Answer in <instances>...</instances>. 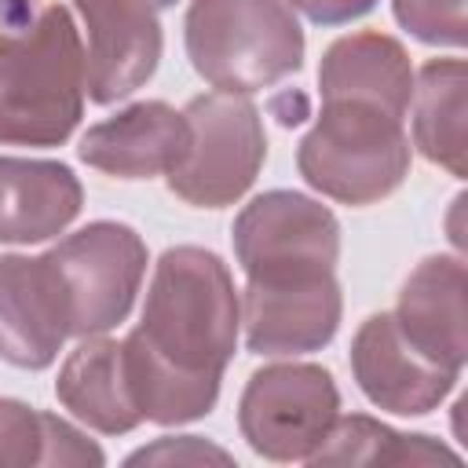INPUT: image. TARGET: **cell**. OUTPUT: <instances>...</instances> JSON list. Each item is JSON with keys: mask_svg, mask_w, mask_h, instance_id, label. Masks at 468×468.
<instances>
[{"mask_svg": "<svg viewBox=\"0 0 468 468\" xmlns=\"http://www.w3.org/2000/svg\"><path fill=\"white\" fill-rule=\"evenodd\" d=\"M238 333L241 296L227 263L201 245L165 249L150 274L143 318L121 340L143 420L168 428L208 417Z\"/></svg>", "mask_w": 468, "mask_h": 468, "instance_id": "6da1fadb", "label": "cell"}, {"mask_svg": "<svg viewBox=\"0 0 468 468\" xmlns=\"http://www.w3.org/2000/svg\"><path fill=\"white\" fill-rule=\"evenodd\" d=\"M183 44L216 91L252 95L303 66V29L289 0H190Z\"/></svg>", "mask_w": 468, "mask_h": 468, "instance_id": "7a4b0ae2", "label": "cell"}, {"mask_svg": "<svg viewBox=\"0 0 468 468\" xmlns=\"http://www.w3.org/2000/svg\"><path fill=\"white\" fill-rule=\"evenodd\" d=\"M84 44L62 4L0 66V146H62L84 117Z\"/></svg>", "mask_w": 468, "mask_h": 468, "instance_id": "3957f363", "label": "cell"}, {"mask_svg": "<svg viewBox=\"0 0 468 468\" xmlns=\"http://www.w3.org/2000/svg\"><path fill=\"white\" fill-rule=\"evenodd\" d=\"M296 168L311 190L340 205H377L410 176V135L402 117L358 102L322 99V110L296 146Z\"/></svg>", "mask_w": 468, "mask_h": 468, "instance_id": "277c9868", "label": "cell"}, {"mask_svg": "<svg viewBox=\"0 0 468 468\" xmlns=\"http://www.w3.org/2000/svg\"><path fill=\"white\" fill-rule=\"evenodd\" d=\"M245 289L289 292L336 278L340 219L300 190L256 194L230 227Z\"/></svg>", "mask_w": 468, "mask_h": 468, "instance_id": "5b68a950", "label": "cell"}, {"mask_svg": "<svg viewBox=\"0 0 468 468\" xmlns=\"http://www.w3.org/2000/svg\"><path fill=\"white\" fill-rule=\"evenodd\" d=\"M190 143L165 176L168 190L197 208L234 205L267 161V132L249 95L208 91L186 102Z\"/></svg>", "mask_w": 468, "mask_h": 468, "instance_id": "8992f818", "label": "cell"}, {"mask_svg": "<svg viewBox=\"0 0 468 468\" xmlns=\"http://www.w3.org/2000/svg\"><path fill=\"white\" fill-rule=\"evenodd\" d=\"M340 417V391L318 362H274L249 377L238 399V428L263 461H311Z\"/></svg>", "mask_w": 468, "mask_h": 468, "instance_id": "52a82bcc", "label": "cell"}, {"mask_svg": "<svg viewBox=\"0 0 468 468\" xmlns=\"http://www.w3.org/2000/svg\"><path fill=\"white\" fill-rule=\"evenodd\" d=\"M69 303V336H95L121 325L146 274V241L135 227L95 219L48 249Z\"/></svg>", "mask_w": 468, "mask_h": 468, "instance_id": "ba28073f", "label": "cell"}, {"mask_svg": "<svg viewBox=\"0 0 468 468\" xmlns=\"http://www.w3.org/2000/svg\"><path fill=\"white\" fill-rule=\"evenodd\" d=\"M351 377L358 391L388 413L424 417L446 402L461 373L420 355L399 329L391 311L369 314L351 340Z\"/></svg>", "mask_w": 468, "mask_h": 468, "instance_id": "9c48e42d", "label": "cell"}, {"mask_svg": "<svg viewBox=\"0 0 468 468\" xmlns=\"http://www.w3.org/2000/svg\"><path fill=\"white\" fill-rule=\"evenodd\" d=\"M84 22V91L110 106L143 88L161 62V22L143 0H73Z\"/></svg>", "mask_w": 468, "mask_h": 468, "instance_id": "30bf717a", "label": "cell"}, {"mask_svg": "<svg viewBox=\"0 0 468 468\" xmlns=\"http://www.w3.org/2000/svg\"><path fill=\"white\" fill-rule=\"evenodd\" d=\"M69 340V303L48 252L0 256V358L48 369Z\"/></svg>", "mask_w": 468, "mask_h": 468, "instance_id": "8fae6325", "label": "cell"}, {"mask_svg": "<svg viewBox=\"0 0 468 468\" xmlns=\"http://www.w3.org/2000/svg\"><path fill=\"white\" fill-rule=\"evenodd\" d=\"M186 143V117L161 99H143L91 124L80 135L77 157L88 168H99L117 179H154L176 168Z\"/></svg>", "mask_w": 468, "mask_h": 468, "instance_id": "7c38bea8", "label": "cell"}, {"mask_svg": "<svg viewBox=\"0 0 468 468\" xmlns=\"http://www.w3.org/2000/svg\"><path fill=\"white\" fill-rule=\"evenodd\" d=\"M468 271L461 256H424L399 289L395 322L402 336L439 366L464 369L468 362Z\"/></svg>", "mask_w": 468, "mask_h": 468, "instance_id": "4fadbf2b", "label": "cell"}, {"mask_svg": "<svg viewBox=\"0 0 468 468\" xmlns=\"http://www.w3.org/2000/svg\"><path fill=\"white\" fill-rule=\"evenodd\" d=\"M84 205V186L62 161L0 154V245H33L62 234Z\"/></svg>", "mask_w": 468, "mask_h": 468, "instance_id": "5bb4252c", "label": "cell"}, {"mask_svg": "<svg viewBox=\"0 0 468 468\" xmlns=\"http://www.w3.org/2000/svg\"><path fill=\"white\" fill-rule=\"evenodd\" d=\"M340 314H344V296L336 278L289 292H263V289L241 292V329H245V347L252 355L322 351L336 336Z\"/></svg>", "mask_w": 468, "mask_h": 468, "instance_id": "9a60e30c", "label": "cell"}, {"mask_svg": "<svg viewBox=\"0 0 468 468\" xmlns=\"http://www.w3.org/2000/svg\"><path fill=\"white\" fill-rule=\"evenodd\" d=\"M318 91L322 99H358L406 117L413 99V62L406 48L380 29L347 33L322 55Z\"/></svg>", "mask_w": 468, "mask_h": 468, "instance_id": "2e32d148", "label": "cell"}, {"mask_svg": "<svg viewBox=\"0 0 468 468\" xmlns=\"http://www.w3.org/2000/svg\"><path fill=\"white\" fill-rule=\"evenodd\" d=\"M55 395L80 424L99 435H128L143 424L124 373V344L106 333L80 336L58 369Z\"/></svg>", "mask_w": 468, "mask_h": 468, "instance_id": "e0dca14e", "label": "cell"}, {"mask_svg": "<svg viewBox=\"0 0 468 468\" xmlns=\"http://www.w3.org/2000/svg\"><path fill=\"white\" fill-rule=\"evenodd\" d=\"M413 146L453 179H464V113L468 69L464 58H428L413 73Z\"/></svg>", "mask_w": 468, "mask_h": 468, "instance_id": "ac0fdd59", "label": "cell"}, {"mask_svg": "<svg viewBox=\"0 0 468 468\" xmlns=\"http://www.w3.org/2000/svg\"><path fill=\"white\" fill-rule=\"evenodd\" d=\"M457 464L461 457L435 442L431 435H406L388 428L377 417L366 413H351V417H336L325 442L311 453L307 464L322 468V464Z\"/></svg>", "mask_w": 468, "mask_h": 468, "instance_id": "d6986e66", "label": "cell"}, {"mask_svg": "<svg viewBox=\"0 0 468 468\" xmlns=\"http://www.w3.org/2000/svg\"><path fill=\"white\" fill-rule=\"evenodd\" d=\"M4 464H106V453L69 420L0 399V468Z\"/></svg>", "mask_w": 468, "mask_h": 468, "instance_id": "ffe728a7", "label": "cell"}, {"mask_svg": "<svg viewBox=\"0 0 468 468\" xmlns=\"http://www.w3.org/2000/svg\"><path fill=\"white\" fill-rule=\"evenodd\" d=\"M395 22L424 44L435 48H464L468 22L464 0H391Z\"/></svg>", "mask_w": 468, "mask_h": 468, "instance_id": "44dd1931", "label": "cell"}, {"mask_svg": "<svg viewBox=\"0 0 468 468\" xmlns=\"http://www.w3.org/2000/svg\"><path fill=\"white\" fill-rule=\"evenodd\" d=\"M146 461H165V464H201V461H219V464H230L234 457L227 453V450H219V446H208L205 439H197V435H165V439H157L154 446H143V450H135L132 457H128V464H146Z\"/></svg>", "mask_w": 468, "mask_h": 468, "instance_id": "7402d4cb", "label": "cell"}, {"mask_svg": "<svg viewBox=\"0 0 468 468\" xmlns=\"http://www.w3.org/2000/svg\"><path fill=\"white\" fill-rule=\"evenodd\" d=\"M40 18V0H0V66L29 40Z\"/></svg>", "mask_w": 468, "mask_h": 468, "instance_id": "603a6c76", "label": "cell"}, {"mask_svg": "<svg viewBox=\"0 0 468 468\" xmlns=\"http://www.w3.org/2000/svg\"><path fill=\"white\" fill-rule=\"evenodd\" d=\"M292 11H303L314 26H347L377 7V0H289Z\"/></svg>", "mask_w": 468, "mask_h": 468, "instance_id": "cb8c5ba5", "label": "cell"}, {"mask_svg": "<svg viewBox=\"0 0 468 468\" xmlns=\"http://www.w3.org/2000/svg\"><path fill=\"white\" fill-rule=\"evenodd\" d=\"M271 113H274L285 128H292V124H300V121L307 117V95H303V91H282V95L271 99Z\"/></svg>", "mask_w": 468, "mask_h": 468, "instance_id": "d4e9b609", "label": "cell"}, {"mask_svg": "<svg viewBox=\"0 0 468 468\" xmlns=\"http://www.w3.org/2000/svg\"><path fill=\"white\" fill-rule=\"evenodd\" d=\"M143 4H150V7H172L176 0H143Z\"/></svg>", "mask_w": 468, "mask_h": 468, "instance_id": "484cf974", "label": "cell"}]
</instances>
